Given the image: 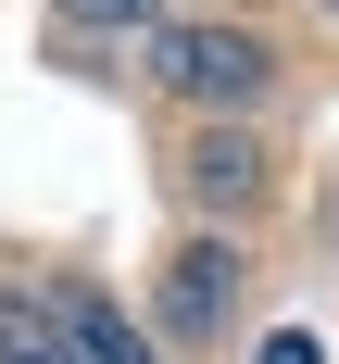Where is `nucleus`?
<instances>
[{"label":"nucleus","instance_id":"4","mask_svg":"<svg viewBox=\"0 0 339 364\" xmlns=\"http://www.w3.org/2000/svg\"><path fill=\"white\" fill-rule=\"evenodd\" d=\"M50 327L75 339V364H151V339L126 327V314H113L101 289H50Z\"/></svg>","mask_w":339,"mask_h":364},{"label":"nucleus","instance_id":"3","mask_svg":"<svg viewBox=\"0 0 339 364\" xmlns=\"http://www.w3.org/2000/svg\"><path fill=\"white\" fill-rule=\"evenodd\" d=\"M176 176H188V201H252V188H264V151L239 139V126H201V139L176 151Z\"/></svg>","mask_w":339,"mask_h":364},{"label":"nucleus","instance_id":"2","mask_svg":"<svg viewBox=\"0 0 339 364\" xmlns=\"http://www.w3.org/2000/svg\"><path fill=\"white\" fill-rule=\"evenodd\" d=\"M226 289H239L226 239H188V252L163 264V327H176V339H214V327H226Z\"/></svg>","mask_w":339,"mask_h":364},{"label":"nucleus","instance_id":"5","mask_svg":"<svg viewBox=\"0 0 339 364\" xmlns=\"http://www.w3.org/2000/svg\"><path fill=\"white\" fill-rule=\"evenodd\" d=\"M0 364H75V339L50 327V301H13V289H0Z\"/></svg>","mask_w":339,"mask_h":364},{"label":"nucleus","instance_id":"6","mask_svg":"<svg viewBox=\"0 0 339 364\" xmlns=\"http://www.w3.org/2000/svg\"><path fill=\"white\" fill-rule=\"evenodd\" d=\"M63 13H75V26H139L151 0H63Z\"/></svg>","mask_w":339,"mask_h":364},{"label":"nucleus","instance_id":"7","mask_svg":"<svg viewBox=\"0 0 339 364\" xmlns=\"http://www.w3.org/2000/svg\"><path fill=\"white\" fill-rule=\"evenodd\" d=\"M264 364H314V339H301V327H289V339H264Z\"/></svg>","mask_w":339,"mask_h":364},{"label":"nucleus","instance_id":"1","mask_svg":"<svg viewBox=\"0 0 339 364\" xmlns=\"http://www.w3.org/2000/svg\"><path fill=\"white\" fill-rule=\"evenodd\" d=\"M151 75H163L176 101H252L276 63H264V38H239V26H163L151 38Z\"/></svg>","mask_w":339,"mask_h":364},{"label":"nucleus","instance_id":"8","mask_svg":"<svg viewBox=\"0 0 339 364\" xmlns=\"http://www.w3.org/2000/svg\"><path fill=\"white\" fill-rule=\"evenodd\" d=\"M327 13H339V0H327Z\"/></svg>","mask_w":339,"mask_h":364}]
</instances>
